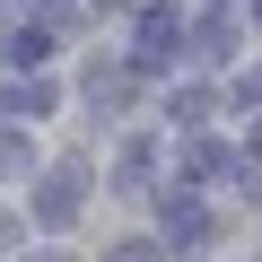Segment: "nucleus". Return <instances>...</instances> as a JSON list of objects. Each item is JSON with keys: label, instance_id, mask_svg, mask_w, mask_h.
<instances>
[{"label": "nucleus", "instance_id": "f257e3e1", "mask_svg": "<svg viewBox=\"0 0 262 262\" xmlns=\"http://www.w3.org/2000/svg\"><path fill=\"white\" fill-rule=\"evenodd\" d=\"M175 35H184V27H175V9H149V18H140V35H131V70H140V79H149V70H166V61H175Z\"/></svg>", "mask_w": 262, "mask_h": 262}, {"label": "nucleus", "instance_id": "f03ea898", "mask_svg": "<svg viewBox=\"0 0 262 262\" xmlns=\"http://www.w3.org/2000/svg\"><path fill=\"white\" fill-rule=\"evenodd\" d=\"M79 184H88L79 166H61V175H44V192H35V219H44V227H70V219H79Z\"/></svg>", "mask_w": 262, "mask_h": 262}, {"label": "nucleus", "instance_id": "7ed1b4c3", "mask_svg": "<svg viewBox=\"0 0 262 262\" xmlns=\"http://www.w3.org/2000/svg\"><path fill=\"white\" fill-rule=\"evenodd\" d=\"M227 166H236V149H219V140H201V149H184V175H192V184H219Z\"/></svg>", "mask_w": 262, "mask_h": 262}, {"label": "nucleus", "instance_id": "20e7f679", "mask_svg": "<svg viewBox=\"0 0 262 262\" xmlns=\"http://www.w3.org/2000/svg\"><path fill=\"white\" fill-rule=\"evenodd\" d=\"M166 227H175V236L192 245V236H210V210H201L192 192H175V201H166Z\"/></svg>", "mask_w": 262, "mask_h": 262}, {"label": "nucleus", "instance_id": "39448f33", "mask_svg": "<svg viewBox=\"0 0 262 262\" xmlns=\"http://www.w3.org/2000/svg\"><path fill=\"white\" fill-rule=\"evenodd\" d=\"M149 158H158V140H131L122 166H114V184H122V192H140V184H149Z\"/></svg>", "mask_w": 262, "mask_h": 262}, {"label": "nucleus", "instance_id": "423d86ee", "mask_svg": "<svg viewBox=\"0 0 262 262\" xmlns=\"http://www.w3.org/2000/svg\"><path fill=\"white\" fill-rule=\"evenodd\" d=\"M219 53H236V18H201V61H219Z\"/></svg>", "mask_w": 262, "mask_h": 262}, {"label": "nucleus", "instance_id": "0eeeda50", "mask_svg": "<svg viewBox=\"0 0 262 262\" xmlns=\"http://www.w3.org/2000/svg\"><path fill=\"white\" fill-rule=\"evenodd\" d=\"M44 53H53V35H44V27H27V35H9V70H18V61H44Z\"/></svg>", "mask_w": 262, "mask_h": 262}, {"label": "nucleus", "instance_id": "6e6552de", "mask_svg": "<svg viewBox=\"0 0 262 262\" xmlns=\"http://www.w3.org/2000/svg\"><path fill=\"white\" fill-rule=\"evenodd\" d=\"M0 166H18V175L35 166V140H27V131H0Z\"/></svg>", "mask_w": 262, "mask_h": 262}, {"label": "nucleus", "instance_id": "1a4fd4ad", "mask_svg": "<svg viewBox=\"0 0 262 262\" xmlns=\"http://www.w3.org/2000/svg\"><path fill=\"white\" fill-rule=\"evenodd\" d=\"M105 262H158V245H149V236H122V245H114Z\"/></svg>", "mask_w": 262, "mask_h": 262}, {"label": "nucleus", "instance_id": "9d476101", "mask_svg": "<svg viewBox=\"0 0 262 262\" xmlns=\"http://www.w3.org/2000/svg\"><path fill=\"white\" fill-rule=\"evenodd\" d=\"M105 9H122V0H105Z\"/></svg>", "mask_w": 262, "mask_h": 262}, {"label": "nucleus", "instance_id": "9b49d317", "mask_svg": "<svg viewBox=\"0 0 262 262\" xmlns=\"http://www.w3.org/2000/svg\"><path fill=\"white\" fill-rule=\"evenodd\" d=\"M253 18H262V9H253Z\"/></svg>", "mask_w": 262, "mask_h": 262}]
</instances>
